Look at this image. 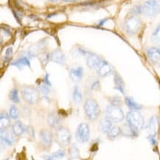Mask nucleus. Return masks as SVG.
Instances as JSON below:
<instances>
[{"label": "nucleus", "instance_id": "1", "mask_svg": "<svg viewBox=\"0 0 160 160\" xmlns=\"http://www.w3.org/2000/svg\"><path fill=\"white\" fill-rule=\"evenodd\" d=\"M126 122L138 132L145 127L144 117L139 111H129L126 115Z\"/></svg>", "mask_w": 160, "mask_h": 160}, {"label": "nucleus", "instance_id": "2", "mask_svg": "<svg viewBox=\"0 0 160 160\" xmlns=\"http://www.w3.org/2000/svg\"><path fill=\"white\" fill-rule=\"evenodd\" d=\"M84 111L90 120H97L100 113L99 104L95 99H87L84 103Z\"/></svg>", "mask_w": 160, "mask_h": 160}, {"label": "nucleus", "instance_id": "3", "mask_svg": "<svg viewBox=\"0 0 160 160\" xmlns=\"http://www.w3.org/2000/svg\"><path fill=\"white\" fill-rule=\"evenodd\" d=\"M22 96L27 103L33 104L39 100V91L32 86H25L22 88Z\"/></svg>", "mask_w": 160, "mask_h": 160}, {"label": "nucleus", "instance_id": "4", "mask_svg": "<svg viewBox=\"0 0 160 160\" xmlns=\"http://www.w3.org/2000/svg\"><path fill=\"white\" fill-rule=\"evenodd\" d=\"M142 21L136 16H131L127 18L124 22L123 28L128 35H134L140 29Z\"/></svg>", "mask_w": 160, "mask_h": 160}, {"label": "nucleus", "instance_id": "5", "mask_svg": "<svg viewBox=\"0 0 160 160\" xmlns=\"http://www.w3.org/2000/svg\"><path fill=\"white\" fill-rule=\"evenodd\" d=\"M106 118L112 122H120L124 120V114L119 106L108 105L106 108Z\"/></svg>", "mask_w": 160, "mask_h": 160}, {"label": "nucleus", "instance_id": "6", "mask_svg": "<svg viewBox=\"0 0 160 160\" xmlns=\"http://www.w3.org/2000/svg\"><path fill=\"white\" fill-rule=\"evenodd\" d=\"M55 139L61 147L67 146L71 141V133L65 127H59L55 131Z\"/></svg>", "mask_w": 160, "mask_h": 160}, {"label": "nucleus", "instance_id": "7", "mask_svg": "<svg viewBox=\"0 0 160 160\" xmlns=\"http://www.w3.org/2000/svg\"><path fill=\"white\" fill-rule=\"evenodd\" d=\"M75 136L78 141L81 143H85L89 141L90 138V129L89 125L87 123H81L78 127Z\"/></svg>", "mask_w": 160, "mask_h": 160}, {"label": "nucleus", "instance_id": "8", "mask_svg": "<svg viewBox=\"0 0 160 160\" xmlns=\"http://www.w3.org/2000/svg\"><path fill=\"white\" fill-rule=\"evenodd\" d=\"M142 5V13L148 17H153L159 11V6L156 0H148Z\"/></svg>", "mask_w": 160, "mask_h": 160}, {"label": "nucleus", "instance_id": "9", "mask_svg": "<svg viewBox=\"0 0 160 160\" xmlns=\"http://www.w3.org/2000/svg\"><path fill=\"white\" fill-rule=\"evenodd\" d=\"M158 125H159V119L157 116H151L148 122L147 125L145 126V129L148 133V137H155L157 133Z\"/></svg>", "mask_w": 160, "mask_h": 160}, {"label": "nucleus", "instance_id": "10", "mask_svg": "<svg viewBox=\"0 0 160 160\" xmlns=\"http://www.w3.org/2000/svg\"><path fill=\"white\" fill-rule=\"evenodd\" d=\"M146 53L151 62L156 65H160V48L152 47L148 49Z\"/></svg>", "mask_w": 160, "mask_h": 160}, {"label": "nucleus", "instance_id": "11", "mask_svg": "<svg viewBox=\"0 0 160 160\" xmlns=\"http://www.w3.org/2000/svg\"><path fill=\"white\" fill-rule=\"evenodd\" d=\"M112 67L108 61L102 60L100 65L97 68V73L100 77H107L112 73Z\"/></svg>", "mask_w": 160, "mask_h": 160}, {"label": "nucleus", "instance_id": "12", "mask_svg": "<svg viewBox=\"0 0 160 160\" xmlns=\"http://www.w3.org/2000/svg\"><path fill=\"white\" fill-rule=\"evenodd\" d=\"M102 59L94 53H88L87 57V65L90 68H96L97 69L98 66L102 62Z\"/></svg>", "mask_w": 160, "mask_h": 160}, {"label": "nucleus", "instance_id": "13", "mask_svg": "<svg viewBox=\"0 0 160 160\" xmlns=\"http://www.w3.org/2000/svg\"><path fill=\"white\" fill-rule=\"evenodd\" d=\"M50 56V60L53 62L58 63L60 65H63L66 61V56L63 52L60 49H56L49 55Z\"/></svg>", "mask_w": 160, "mask_h": 160}, {"label": "nucleus", "instance_id": "14", "mask_svg": "<svg viewBox=\"0 0 160 160\" xmlns=\"http://www.w3.org/2000/svg\"><path fill=\"white\" fill-rule=\"evenodd\" d=\"M41 141L44 146L50 147L52 143V134L48 130H42L39 133Z\"/></svg>", "mask_w": 160, "mask_h": 160}, {"label": "nucleus", "instance_id": "15", "mask_svg": "<svg viewBox=\"0 0 160 160\" xmlns=\"http://www.w3.org/2000/svg\"><path fill=\"white\" fill-rule=\"evenodd\" d=\"M69 77L75 83H78L83 77V69L81 66L72 67L69 71Z\"/></svg>", "mask_w": 160, "mask_h": 160}, {"label": "nucleus", "instance_id": "16", "mask_svg": "<svg viewBox=\"0 0 160 160\" xmlns=\"http://www.w3.org/2000/svg\"><path fill=\"white\" fill-rule=\"evenodd\" d=\"M1 141L2 143H5V144L11 146L13 145L14 142V137L11 133L6 130V128H1Z\"/></svg>", "mask_w": 160, "mask_h": 160}, {"label": "nucleus", "instance_id": "17", "mask_svg": "<svg viewBox=\"0 0 160 160\" xmlns=\"http://www.w3.org/2000/svg\"><path fill=\"white\" fill-rule=\"evenodd\" d=\"M114 88L122 93H125V84L122 77L118 74V73H114Z\"/></svg>", "mask_w": 160, "mask_h": 160}, {"label": "nucleus", "instance_id": "18", "mask_svg": "<svg viewBox=\"0 0 160 160\" xmlns=\"http://www.w3.org/2000/svg\"><path fill=\"white\" fill-rule=\"evenodd\" d=\"M125 102H126V105L128 107L129 109L131 110H134V111H138L142 108L141 104L137 103L132 97H130V96H127L125 98Z\"/></svg>", "mask_w": 160, "mask_h": 160}, {"label": "nucleus", "instance_id": "19", "mask_svg": "<svg viewBox=\"0 0 160 160\" xmlns=\"http://www.w3.org/2000/svg\"><path fill=\"white\" fill-rule=\"evenodd\" d=\"M122 130V133L126 136L128 137H136L138 136V131H135L134 128H132L129 125L128 123L123 125L122 128H121Z\"/></svg>", "mask_w": 160, "mask_h": 160}, {"label": "nucleus", "instance_id": "20", "mask_svg": "<svg viewBox=\"0 0 160 160\" xmlns=\"http://www.w3.org/2000/svg\"><path fill=\"white\" fill-rule=\"evenodd\" d=\"M12 131H13V134L15 136H22L24 133V131H25V128H24L23 123L20 122V121H16L12 125Z\"/></svg>", "mask_w": 160, "mask_h": 160}, {"label": "nucleus", "instance_id": "21", "mask_svg": "<svg viewBox=\"0 0 160 160\" xmlns=\"http://www.w3.org/2000/svg\"><path fill=\"white\" fill-rule=\"evenodd\" d=\"M112 128V122L108 118L102 119L100 121L99 128L100 131L103 133H107L111 128Z\"/></svg>", "mask_w": 160, "mask_h": 160}, {"label": "nucleus", "instance_id": "22", "mask_svg": "<svg viewBox=\"0 0 160 160\" xmlns=\"http://www.w3.org/2000/svg\"><path fill=\"white\" fill-rule=\"evenodd\" d=\"M48 125L51 128H56L59 125L61 122L60 118L57 116V114L54 112H51L49 114L48 117Z\"/></svg>", "mask_w": 160, "mask_h": 160}, {"label": "nucleus", "instance_id": "23", "mask_svg": "<svg viewBox=\"0 0 160 160\" xmlns=\"http://www.w3.org/2000/svg\"><path fill=\"white\" fill-rule=\"evenodd\" d=\"M12 65L16 66V67H18V68L19 69H22L23 68L24 66L30 67V62L28 57L23 56V57H21V58L16 59L15 61H13V62L12 63Z\"/></svg>", "mask_w": 160, "mask_h": 160}, {"label": "nucleus", "instance_id": "24", "mask_svg": "<svg viewBox=\"0 0 160 160\" xmlns=\"http://www.w3.org/2000/svg\"><path fill=\"white\" fill-rule=\"evenodd\" d=\"M121 133H122L121 128L118 126H112V128L110 129L106 134H107L108 138L109 139H114L120 136Z\"/></svg>", "mask_w": 160, "mask_h": 160}, {"label": "nucleus", "instance_id": "25", "mask_svg": "<svg viewBox=\"0 0 160 160\" xmlns=\"http://www.w3.org/2000/svg\"><path fill=\"white\" fill-rule=\"evenodd\" d=\"M151 41L153 44L160 46V24L156 27V28L151 35Z\"/></svg>", "mask_w": 160, "mask_h": 160}, {"label": "nucleus", "instance_id": "26", "mask_svg": "<svg viewBox=\"0 0 160 160\" xmlns=\"http://www.w3.org/2000/svg\"><path fill=\"white\" fill-rule=\"evenodd\" d=\"M0 122H1V128H7L11 124L10 116L6 112H2L0 115Z\"/></svg>", "mask_w": 160, "mask_h": 160}, {"label": "nucleus", "instance_id": "27", "mask_svg": "<svg viewBox=\"0 0 160 160\" xmlns=\"http://www.w3.org/2000/svg\"><path fill=\"white\" fill-rule=\"evenodd\" d=\"M72 99H73L74 102H75V104L81 103L82 102V99H83L82 93L78 86H75V87L74 88L73 93H72Z\"/></svg>", "mask_w": 160, "mask_h": 160}, {"label": "nucleus", "instance_id": "28", "mask_svg": "<svg viewBox=\"0 0 160 160\" xmlns=\"http://www.w3.org/2000/svg\"><path fill=\"white\" fill-rule=\"evenodd\" d=\"M10 99L11 101H13L14 103H18L20 102L19 96H18V91L16 88L12 90L10 93Z\"/></svg>", "mask_w": 160, "mask_h": 160}, {"label": "nucleus", "instance_id": "29", "mask_svg": "<svg viewBox=\"0 0 160 160\" xmlns=\"http://www.w3.org/2000/svg\"><path fill=\"white\" fill-rule=\"evenodd\" d=\"M10 116L13 119V120H18V116H19V111H18L17 107L15 105H12L10 108L9 110Z\"/></svg>", "mask_w": 160, "mask_h": 160}, {"label": "nucleus", "instance_id": "30", "mask_svg": "<svg viewBox=\"0 0 160 160\" xmlns=\"http://www.w3.org/2000/svg\"><path fill=\"white\" fill-rule=\"evenodd\" d=\"M89 88L92 91H98L100 89V84L99 80L97 79H93L89 83Z\"/></svg>", "mask_w": 160, "mask_h": 160}, {"label": "nucleus", "instance_id": "31", "mask_svg": "<svg viewBox=\"0 0 160 160\" xmlns=\"http://www.w3.org/2000/svg\"><path fill=\"white\" fill-rule=\"evenodd\" d=\"M69 153H70V157L72 159H78L79 157V151L76 145H72L70 147V151H69Z\"/></svg>", "mask_w": 160, "mask_h": 160}, {"label": "nucleus", "instance_id": "32", "mask_svg": "<svg viewBox=\"0 0 160 160\" xmlns=\"http://www.w3.org/2000/svg\"><path fill=\"white\" fill-rule=\"evenodd\" d=\"M142 13V5H137L132 8L130 11V14L131 16H137L139 14Z\"/></svg>", "mask_w": 160, "mask_h": 160}, {"label": "nucleus", "instance_id": "33", "mask_svg": "<svg viewBox=\"0 0 160 160\" xmlns=\"http://www.w3.org/2000/svg\"><path fill=\"white\" fill-rule=\"evenodd\" d=\"M38 91L44 96H47L50 92V88L46 84H42L38 86Z\"/></svg>", "mask_w": 160, "mask_h": 160}, {"label": "nucleus", "instance_id": "34", "mask_svg": "<svg viewBox=\"0 0 160 160\" xmlns=\"http://www.w3.org/2000/svg\"><path fill=\"white\" fill-rule=\"evenodd\" d=\"M52 156L55 158V159H56V158H58V159H61V158L64 157L65 151H63V150H58V151H56L55 152L53 153Z\"/></svg>", "mask_w": 160, "mask_h": 160}, {"label": "nucleus", "instance_id": "35", "mask_svg": "<svg viewBox=\"0 0 160 160\" xmlns=\"http://www.w3.org/2000/svg\"><path fill=\"white\" fill-rule=\"evenodd\" d=\"M12 54H13V48L10 47L5 51V60H8V59H11Z\"/></svg>", "mask_w": 160, "mask_h": 160}, {"label": "nucleus", "instance_id": "36", "mask_svg": "<svg viewBox=\"0 0 160 160\" xmlns=\"http://www.w3.org/2000/svg\"><path fill=\"white\" fill-rule=\"evenodd\" d=\"M27 132H28V134L30 135L32 138H34L35 137V132H34V128H32L31 125H28L27 127Z\"/></svg>", "mask_w": 160, "mask_h": 160}, {"label": "nucleus", "instance_id": "37", "mask_svg": "<svg viewBox=\"0 0 160 160\" xmlns=\"http://www.w3.org/2000/svg\"><path fill=\"white\" fill-rule=\"evenodd\" d=\"M111 103L113 105H116V106H119V104H120V99L119 97H114L112 99V102Z\"/></svg>", "mask_w": 160, "mask_h": 160}, {"label": "nucleus", "instance_id": "38", "mask_svg": "<svg viewBox=\"0 0 160 160\" xmlns=\"http://www.w3.org/2000/svg\"><path fill=\"white\" fill-rule=\"evenodd\" d=\"M49 73H46V75L44 76V84H46L48 86H50L51 85V83L50 82V79H49Z\"/></svg>", "mask_w": 160, "mask_h": 160}, {"label": "nucleus", "instance_id": "39", "mask_svg": "<svg viewBox=\"0 0 160 160\" xmlns=\"http://www.w3.org/2000/svg\"><path fill=\"white\" fill-rule=\"evenodd\" d=\"M44 158L46 160H55V158L53 156H49V155H45L44 156Z\"/></svg>", "mask_w": 160, "mask_h": 160}, {"label": "nucleus", "instance_id": "40", "mask_svg": "<svg viewBox=\"0 0 160 160\" xmlns=\"http://www.w3.org/2000/svg\"><path fill=\"white\" fill-rule=\"evenodd\" d=\"M149 139H150V141H151V143L152 145H155L156 143H157V141H156L155 139V137H148Z\"/></svg>", "mask_w": 160, "mask_h": 160}, {"label": "nucleus", "instance_id": "41", "mask_svg": "<svg viewBox=\"0 0 160 160\" xmlns=\"http://www.w3.org/2000/svg\"><path fill=\"white\" fill-rule=\"evenodd\" d=\"M107 21V19H102L101 21H100L99 23H98V26H102V24H103L105 22Z\"/></svg>", "mask_w": 160, "mask_h": 160}, {"label": "nucleus", "instance_id": "42", "mask_svg": "<svg viewBox=\"0 0 160 160\" xmlns=\"http://www.w3.org/2000/svg\"><path fill=\"white\" fill-rule=\"evenodd\" d=\"M159 12H160V7H159Z\"/></svg>", "mask_w": 160, "mask_h": 160}, {"label": "nucleus", "instance_id": "43", "mask_svg": "<svg viewBox=\"0 0 160 160\" xmlns=\"http://www.w3.org/2000/svg\"><path fill=\"white\" fill-rule=\"evenodd\" d=\"M5 160H8V159H5Z\"/></svg>", "mask_w": 160, "mask_h": 160}]
</instances>
